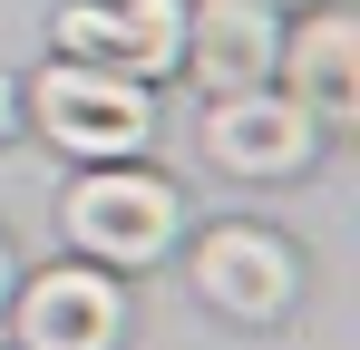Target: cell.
Wrapping results in <instances>:
<instances>
[{
  "label": "cell",
  "instance_id": "6da1fadb",
  "mask_svg": "<svg viewBox=\"0 0 360 350\" xmlns=\"http://www.w3.org/2000/svg\"><path fill=\"white\" fill-rule=\"evenodd\" d=\"M39 127H49V146H68V156H136L146 146V127H156V108H146V88L127 78V68H88V58H68V68H49L39 78Z\"/></svg>",
  "mask_w": 360,
  "mask_h": 350
},
{
  "label": "cell",
  "instance_id": "7a4b0ae2",
  "mask_svg": "<svg viewBox=\"0 0 360 350\" xmlns=\"http://www.w3.org/2000/svg\"><path fill=\"white\" fill-rule=\"evenodd\" d=\"M68 233L98 263H156L176 243V185L136 175V166H98V175L68 185Z\"/></svg>",
  "mask_w": 360,
  "mask_h": 350
},
{
  "label": "cell",
  "instance_id": "3957f363",
  "mask_svg": "<svg viewBox=\"0 0 360 350\" xmlns=\"http://www.w3.org/2000/svg\"><path fill=\"white\" fill-rule=\"evenodd\" d=\"M59 49L88 68H127V78H166L185 58V0H68Z\"/></svg>",
  "mask_w": 360,
  "mask_h": 350
},
{
  "label": "cell",
  "instance_id": "277c9868",
  "mask_svg": "<svg viewBox=\"0 0 360 350\" xmlns=\"http://www.w3.org/2000/svg\"><path fill=\"white\" fill-rule=\"evenodd\" d=\"M195 292H205L214 311H234V321H283L302 273H292V253L263 224H224V233L195 243Z\"/></svg>",
  "mask_w": 360,
  "mask_h": 350
},
{
  "label": "cell",
  "instance_id": "5b68a950",
  "mask_svg": "<svg viewBox=\"0 0 360 350\" xmlns=\"http://www.w3.org/2000/svg\"><path fill=\"white\" fill-rule=\"evenodd\" d=\"M205 146H214V166H234V175H292V166H311L321 127L292 98H273V88H234L205 117Z\"/></svg>",
  "mask_w": 360,
  "mask_h": 350
},
{
  "label": "cell",
  "instance_id": "8992f818",
  "mask_svg": "<svg viewBox=\"0 0 360 350\" xmlns=\"http://www.w3.org/2000/svg\"><path fill=\"white\" fill-rule=\"evenodd\" d=\"M273 58H283V30H273V0H205V10H185V58L214 98H234V88H263L273 78Z\"/></svg>",
  "mask_w": 360,
  "mask_h": 350
},
{
  "label": "cell",
  "instance_id": "52a82bcc",
  "mask_svg": "<svg viewBox=\"0 0 360 350\" xmlns=\"http://www.w3.org/2000/svg\"><path fill=\"white\" fill-rule=\"evenodd\" d=\"M127 302L108 273H39L20 292V341L30 350H117Z\"/></svg>",
  "mask_w": 360,
  "mask_h": 350
},
{
  "label": "cell",
  "instance_id": "ba28073f",
  "mask_svg": "<svg viewBox=\"0 0 360 350\" xmlns=\"http://www.w3.org/2000/svg\"><path fill=\"white\" fill-rule=\"evenodd\" d=\"M273 68H292V108L311 127H351L360 117V20L351 10H321Z\"/></svg>",
  "mask_w": 360,
  "mask_h": 350
},
{
  "label": "cell",
  "instance_id": "9c48e42d",
  "mask_svg": "<svg viewBox=\"0 0 360 350\" xmlns=\"http://www.w3.org/2000/svg\"><path fill=\"white\" fill-rule=\"evenodd\" d=\"M0 127H10V78H0Z\"/></svg>",
  "mask_w": 360,
  "mask_h": 350
},
{
  "label": "cell",
  "instance_id": "30bf717a",
  "mask_svg": "<svg viewBox=\"0 0 360 350\" xmlns=\"http://www.w3.org/2000/svg\"><path fill=\"white\" fill-rule=\"evenodd\" d=\"M0 292H10V253H0Z\"/></svg>",
  "mask_w": 360,
  "mask_h": 350
}]
</instances>
